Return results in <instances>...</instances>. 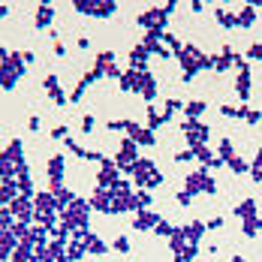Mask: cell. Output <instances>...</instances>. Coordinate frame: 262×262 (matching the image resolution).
Listing matches in <instances>:
<instances>
[{
    "mask_svg": "<svg viewBox=\"0 0 262 262\" xmlns=\"http://www.w3.org/2000/svg\"><path fill=\"white\" fill-rule=\"evenodd\" d=\"M247 57H253V60H262V42H256V46H250V52H247Z\"/></svg>",
    "mask_w": 262,
    "mask_h": 262,
    "instance_id": "836d02e7",
    "label": "cell"
},
{
    "mask_svg": "<svg viewBox=\"0 0 262 262\" xmlns=\"http://www.w3.org/2000/svg\"><path fill=\"white\" fill-rule=\"evenodd\" d=\"M52 21H54V6L52 3H39L36 12H33V27L46 30V27H52Z\"/></svg>",
    "mask_w": 262,
    "mask_h": 262,
    "instance_id": "8fae6325",
    "label": "cell"
},
{
    "mask_svg": "<svg viewBox=\"0 0 262 262\" xmlns=\"http://www.w3.org/2000/svg\"><path fill=\"white\" fill-rule=\"evenodd\" d=\"M235 214L241 220H250V217H256V199H244L241 205H235Z\"/></svg>",
    "mask_w": 262,
    "mask_h": 262,
    "instance_id": "603a6c76",
    "label": "cell"
},
{
    "mask_svg": "<svg viewBox=\"0 0 262 262\" xmlns=\"http://www.w3.org/2000/svg\"><path fill=\"white\" fill-rule=\"evenodd\" d=\"M259 118H262L259 112H247V121H250V124H256V121H259Z\"/></svg>",
    "mask_w": 262,
    "mask_h": 262,
    "instance_id": "60d3db41",
    "label": "cell"
},
{
    "mask_svg": "<svg viewBox=\"0 0 262 262\" xmlns=\"http://www.w3.org/2000/svg\"><path fill=\"white\" fill-rule=\"evenodd\" d=\"M229 262H244V259H241V256H235V259H229Z\"/></svg>",
    "mask_w": 262,
    "mask_h": 262,
    "instance_id": "ee69618b",
    "label": "cell"
},
{
    "mask_svg": "<svg viewBox=\"0 0 262 262\" xmlns=\"http://www.w3.org/2000/svg\"><path fill=\"white\" fill-rule=\"evenodd\" d=\"M42 88H46V94H49L57 105H67V103H70V97L60 91V79H57V76H46V79H42Z\"/></svg>",
    "mask_w": 262,
    "mask_h": 262,
    "instance_id": "30bf717a",
    "label": "cell"
},
{
    "mask_svg": "<svg viewBox=\"0 0 262 262\" xmlns=\"http://www.w3.org/2000/svg\"><path fill=\"white\" fill-rule=\"evenodd\" d=\"M235 21H238V27H250L256 21V6H244L241 12H235Z\"/></svg>",
    "mask_w": 262,
    "mask_h": 262,
    "instance_id": "7402d4cb",
    "label": "cell"
},
{
    "mask_svg": "<svg viewBox=\"0 0 262 262\" xmlns=\"http://www.w3.org/2000/svg\"><path fill=\"white\" fill-rule=\"evenodd\" d=\"M6 208L12 211V217H15V223H25V226H30L33 223V199H27V196H15Z\"/></svg>",
    "mask_w": 262,
    "mask_h": 262,
    "instance_id": "5b68a950",
    "label": "cell"
},
{
    "mask_svg": "<svg viewBox=\"0 0 262 262\" xmlns=\"http://www.w3.org/2000/svg\"><path fill=\"white\" fill-rule=\"evenodd\" d=\"M6 15H9V6H6V3H0V18H6Z\"/></svg>",
    "mask_w": 262,
    "mask_h": 262,
    "instance_id": "7bdbcfd3",
    "label": "cell"
},
{
    "mask_svg": "<svg viewBox=\"0 0 262 262\" xmlns=\"http://www.w3.org/2000/svg\"><path fill=\"white\" fill-rule=\"evenodd\" d=\"M178 60H181L184 67V81H190L199 70H202V63H205V54L199 52L196 46H184L181 52H178Z\"/></svg>",
    "mask_w": 262,
    "mask_h": 262,
    "instance_id": "7a4b0ae2",
    "label": "cell"
},
{
    "mask_svg": "<svg viewBox=\"0 0 262 262\" xmlns=\"http://www.w3.org/2000/svg\"><path fill=\"white\" fill-rule=\"evenodd\" d=\"M250 172H253V181H262V151L256 154L253 166H250Z\"/></svg>",
    "mask_w": 262,
    "mask_h": 262,
    "instance_id": "4dcf8cb0",
    "label": "cell"
},
{
    "mask_svg": "<svg viewBox=\"0 0 262 262\" xmlns=\"http://www.w3.org/2000/svg\"><path fill=\"white\" fill-rule=\"evenodd\" d=\"M81 133H94V118H91V115L81 118Z\"/></svg>",
    "mask_w": 262,
    "mask_h": 262,
    "instance_id": "d6a6232c",
    "label": "cell"
},
{
    "mask_svg": "<svg viewBox=\"0 0 262 262\" xmlns=\"http://www.w3.org/2000/svg\"><path fill=\"white\" fill-rule=\"evenodd\" d=\"M6 157H12L15 163H25V145H21V139H12L9 145H6V151H3Z\"/></svg>",
    "mask_w": 262,
    "mask_h": 262,
    "instance_id": "44dd1931",
    "label": "cell"
},
{
    "mask_svg": "<svg viewBox=\"0 0 262 262\" xmlns=\"http://www.w3.org/2000/svg\"><path fill=\"white\" fill-rule=\"evenodd\" d=\"M157 223H160V217L154 211H139L136 220H133V229H136V232H148V229H154Z\"/></svg>",
    "mask_w": 262,
    "mask_h": 262,
    "instance_id": "4fadbf2b",
    "label": "cell"
},
{
    "mask_svg": "<svg viewBox=\"0 0 262 262\" xmlns=\"http://www.w3.org/2000/svg\"><path fill=\"white\" fill-rule=\"evenodd\" d=\"M148 49L145 46H136L130 52V63H133V70H139V73H145V63H148Z\"/></svg>",
    "mask_w": 262,
    "mask_h": 262,
    "instance_id": "2e32d148",
    "label": "cell"
},
{
    "mask_svg": "<svg viewBox=\"0 0 262 262\" xmlns=\"http://www.w3.org/2000/svg\"><path fill=\"white\" fill-rule=\"evenodd\" d=\"M184 190H187L190 196H196V193H214L217 187H214V181L208 178V172H205V169H199V172L187 175V184H184Z\"/></svg>",
    "mask_w": 262,
    "mask_h": 262,
    "instance_id": "8992f818",
    "label": "cell"
},
{
    "mask_svg": "<svg viewBox=\"0 0 262 262\" xmlns=\"http://www.w3.org/2000/svg\"><path fill=\"white\" fill-rule=\"evenodd\" d=\"M27 127H30L33 133H36L39 127H42V121H39V118H30V121H27Z\"/></svg>",
    "mask_w": 262,
    "mask_h": 262,
    "instance_id": "f35d334b",
    "label": "cell"
},
{
    "mask_svg": "<svg viewBox=\"0 0 262 262\" xmlns=\"http://www.w3.org/2000/svg\"><path fill=\"white\" fill-rule=\"evenodd\" d=\"M9 256H12V250H6V247H0V262H9Z\"/></svg>",
    "mask_w": 262,
    "mask_h": 262,
    "instance_id": "ab89813d",
    "label": "cell"
},
{
    "mask_svg": "<svg viewBox=\"0 0 262 262\" xmlns=\"http://www.w3.org/2000/svg\"><path fill=\"white\" fill-rule=\"evenodd\" d=\"M18 81H21V79L15 76V70H9L6 63H0V88H3V91H12Z\"/></svg>",
    "mask_w": 262,
    "mask_h": 262,
    "instance_id": "ac0fdd59",
    "label": "cell"
},
{
    "mask_svg": "<svg viewBox=\"0 0 262 262\" xmlns=\"http://www.w3.org/2000/svg\"><path fill=\"white\" fill-rule=\"evenodd\" d=\"M130 139L136 142V145H154L157 139H154V130H148V127H139L136 121H130Z\"/></svg>",
    "mask_w": 262,
    "mask_h": 262,
    "instance_id": "7c38bea8",
    "label": "cell"
},
{
    "mask_svg": "<svg viewBox=\"0 0 262 262\" xmlns=\"http://www.w3.org/2000/svg\"><path fill=\"white\" fill-rule=\"evenodd\" d=\"M88 214H91V202L76 199V202H70L67 208L60 211V223H63L70 232H76V229H88Z\"/></svg>",
    "mask_w": 262,
    "mask_h": 262,
    "instance_id": "6da1fadb",
    "label": "cell"
},
{
    "mask_svg": "<svg viewBox=\"0 0 262 262\" xmlns=\"http://www.w3.org/2000/svg\"><path fill=\"white\" fill-rule=\"evenodd\" d=\"M154 232H157V235H163V238H172L175 232H178V229H172V223H166V220H160L157 226H154Z\"/></svg>",
    "mask_w": 262,
    "mask_h": 262,
    "instance_id": "83f0119b",
    "label": "cell"
},
{
    "mask_svg": "<svg viewBox=\"0 0 262 262\" xmlns=\"http://www.w3.org/2000/svg\"><path fill=\"white\" fill-rule=\"evenodd\" d=\"M190 199H193V196H190L187 190H181V193H178V205H190Z\"/></svg>",
    "mask_w": 262,
    "mask_h": 262,
    "instance_id": "8d00e7d4",
    "label": "cell"
},
{
    "mask_svg": "<svg viewBox=\"0 0 262 262\" xmlns=\"http://www.w3.org/2000/svg\"><path fill=\"white\" fill-rule=\"evenodd\" d=\"M9 262H33V253L25 250V247H15V250H12V256H9Z\"/></svg>",
    "mask_w": 262,
    "mask_h": 262,
    "instance_id": "484cf974",
    "label": "cell"
},
{
    "mask_svg": "<svg viewBox=\"0 0 262 262\" xmlns=\"http://www.w3.org/2000/svg\"><path fill=\"white\" fill-rule=\"evenodd\" d=\"M136 160H139V145H136L133 139H124V142H121V151H118V157H115V166H118V169H133Z\"/></svg>",
    "mask_w": 262,
    "mask_h": 262,
    "instance_id": "ba28073f",
    "label": "cell"
},
{
    "mask_svg": "<svg viewBox=\"0 0 262 262\" xmlns=\"http://www.w3.org/2000/svg\"><path fill=\"white\" fill-rule=\"evenodd\" d=\"M181 130H184V136H187V142H190V148H202V145L208 142V127L199 124V121H187Z\"/></svg>",
    "mask_w": 262,
    "mask_h": 262,
    "instance_id": "52a82bcc",
    "label": "cell"
},
{
    "mask_svg": "<svg viewBox=\"0 0 262 262\" xmlns=\"http://www.w3.org/2000/svg\"><path fill=\"white\" fill-rule=\"evenodd\" d=\"M178 232L184 235V241H187V244H196V241L202 238V232H205V223H187V226H181Z\"/></svg>",
    "mask_w": 262,
    "mask_h": 262,
    "instance_id": "9a60e30c",
    "label": "cell"
},
{
    "mask_svg": "<svg viewBox=\"0 0 262 262\" xmlns=\"http://www.w3.org/2000/svg\"><path fill=\"white\" fill-rule=\"evenodd\" d=\"M73 9H76V12H81V15L108 18V15L118 9V3H112V0H73Z\"/></svg>",
    "mask_w": 262,
    "mask_h": 262,
    "instance_id": "3957f363",
    "label": "cell"
},
{
    "mask_svg": "<svg viewBox=\"0 0 262 262\" xmlns=\"http://www.w3.org/2000/svg\"><path fill=\"white\" fill-rule=\"evenodd\" d=\"M220 226H223V217H211L205 223V229H220Z\"/></svg>",
    "mask_w": 262,
    "mask_h": 262,
    "instance_id": "d590c367",
    "label": "cell"
},
{
    "mask_svg": "<svg viewBox=\"0 0 262 262\" xmlns=\"http://www.w3.org/2000/svg\"><path fill=\"white\" fill-rule=\"evenodd\" d=\"M33 211H39V214H57V202H54L52 190H36V196H33Z\"/></svg>",
    "mask_w": 262,
    "mask_h": 262,
    "instance_id": "9c48e42d",
    "label": "cell"
},
{
    "mask_svg": "<svg viewBox=\"0 0 262 262\" xmlns=\"http://www.w3.org/2000/svg\"><path fill=\"white\" fill-rule=\"evenodd\" d=\"M6 57H9V52H6V46H3V42H0V63H3V60H6Z\"/></svg>",
    "mask_w": 262,
    "mask_h": 262,
    "instance_id": "b9f144b4",
    "label": "cell"
},
{
    "mask_svg": "<svg viewBox=\"0 0 262 262\" xmlns=\"http://www.w3.org/2000/svg\"><path fill=\"white\" fill-rule=\"evenodd\" d=\"M217 18H220V25H223V27H238L235 15H232V12H226V9H217Z\"/></svg>",
    "mask_w": 262,
    "mask_h": 262,
    "instance_id": "4316f807",
    "label": "cell"
},
{
    "mask_svg": "<svg viewBox=\"0 0 262 262\" xmlns=\"http://www.w3.org/2000/svg\"><path fill=\"white\" fill-rule=\"evenodd\" d=\"M81 256H84V247H81V244H76V241H70V244H67V259H70V262H79Z\"/></svg>",
    "mask_w": 262,
    "mask_h": 262,
    "instance_id": "d4e9b609",
    "label": "cell"
},
{
    "mask_svg": "<svg viewBox=\"0 0 262 262\" xmlns=\"http://www.w3.org/2000/svg\"><path fill=\"white\" fill-rule=\"evenodd\" d=\"M184 112H187V118L193 121V118H199V115L205 112V103H202V100H193V103H187V105H184Z\"/></svg>",
    "mask_w": 262,
    "mask_h": 262,
    "instance_id": "cb8c5ba5",
    "label": "cell"
},
{
    "mask_svg": "<svg viewBox=\"0 0 262 262\" xmlns=\"http://www.w3.org/2000/svg\"><path fill=\"white\" fill-rule=\"evenodd\" d=\"M52 139H63V142H67V139H70V136H67V127H54Z\"/></svg>",
    "mask_w": 262,
    "mask_h": 262,
    "instance_id": "e575fe53",
    "label": "cell"
},
{
    "mask_svg": "<svg viewBox=\"0 0 262 262\" xmlns=\"http://www.w3.org/2000/svg\"><path fill=\"white\" fill-rule=\"evenodd\" d=\"M3 63H6L9 70H15V76H18V79H25V73H27V63L21 60V52H9V57H6Z\"/></svg>",
    "mask_w": 262,
    "mask_h": 262,
    "instance_id": "e0dca14e",
    "label": "cell"
},
{
    "mask_svg": "<svg viewBox=\"0 0 262 262\" xmlns=\"http://www.w3.org/2000/svg\"><path fill=\"white\" fill-rule=\"evenodd\" d=\"M226 163H229V169H232V172H244V169H247V163H244L241 157H232V160H226Z\"/></svg>",
    "mask_w": 262,
    "mask_h": 262,
    "instance_id": "1f68e13d",
    "label": "cell"
},
{
    "mask_svg": "<svg viewBox=\"0 0 262 262\" xmlns=\"http://www.w3.org/2000/svg\"><path fill=\"white\" fill-rule=\"evenodd\" d=\"M84 253H91V256H100V253H105V244H103V238H97V235H88L84 238Z\"/></svg>",
    "mask_w": 262,
    "mask_h": 262,
    "instance_id": "ffe728a7",
    "label": "cell"
},
{
    "mask_svg": "<svg viewBox=\"0 0 262 262\" xmlns=\"http://www.w3.org/2000/svg\"><path fill=\"white\" fill-rule=\"evenodd\" d=\"M112 247H115L118 253H127V250H130V238H127V235H118V238H115V244H112Z\"/></svg>",
    "mask_w": 262,
    "mask_h": 262,
    "instance_id": "f546056e",
    "label": "cell"
},
{
    "mask_svg": "<svg viewBox=\"0 0 262 262\" xmlns=\"http://www.w3.org/2000/svg\"><path fill=\"white\" fill-rule=\"evenodd\" d=\"M21 60L30 67V63H36V54H33V52H21Z\"/></svg>",
    "mask_w": 262,
    "mask_h": 262,
    "instance_id": "74e56055",
    "label": "cell"
},
{
    "mask_svg": "<svg viewBox=\"0 0 262 262\" xmlns=\"http://www.w3.org/2000/svg\"><path fill=\"white\" fill-rule=\"evenodd\" d=\"M235 91L241 100H247V94H250V70L244 67V70H238V81H235Z\"/></svg>",
    "mask_w": 262,
    "mask_h": 262,
    "instance_id": "d6986e66",
    "label": "cell"
},
{
    "mask_svg": "<svg viewBox=\"0 0 262 262\" xmlns=\"http://www.w3.org/2000/svg\"><path fill=\"white\" fill-rule=\"evenodd\" d=\"M139 94H142L148 103L157 97V81H154V76H151L148 70H145V73H142V79H139Z\"/></svg>",
    "mask_w": 262,
    "mask_h": 262,
    "instance_id": "5bb4252c",
    "label": "cell"
},
{
    "mask_svg": "<svg viewBox=\"0 0 262 262\" xmlns=\"http://www.w3.org/2000/svg\"><path fill=\"white\" fill-rule=\"evenodd\" d=\"M130 172H133V178H136L139 187H157V184L163 181V175L154 169V163H151V160H136Z\"/></svg>",
    "mask_w": 262,
    "mask_h": 262,
    "instance_id": "277c9868",
    "label": "cell"
},
{
    "mask_svg": "<svg viewBox=\"0 0 262 262\" xmlns=\"http://www.w3.org/2000/svg\"><path fill=\"white\" fill-rule=\"evenodd\" d=\"M259 220H256V217H250V220H244V235H256V232H259Z\"/></svg>",
    "mask_w": 262,
    "mask_h": 262,
    "instance_id": "f1b7e54d",
    "label": "cell"
}]
</instances>
